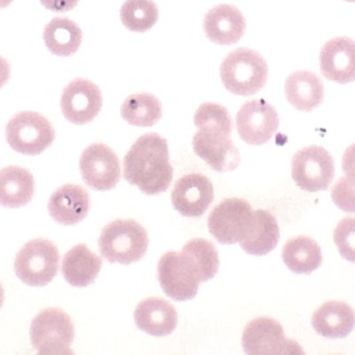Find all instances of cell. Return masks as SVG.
Masks as SVG:
<instances>
[{
    "label": "cell",
    "instance_id": "6da1fadb",
    "mask_svg": "<svg viewBox=\"0 0 355 355\" xmlns=\"http://www.w3.org/2000/svg\"><path fill=\"white\" fill-rule=\"evenodd\" d=\"M198 129L192 140L194 152L217 172H230L240 164V154L231 140L233 123L227 108L205 102L194 115Z\"/></svg>",
    "mask_w": 355,
    "mask_h": 355
},
{
    "label": "cell",
    "instance_id": "7a4b0ae2",
    "mask_svg": "<svg viewBox=\"0 0 355 355\" xmlns=\"http://www.w3.org/2000/svg\"><path fill=\"white\" fill-rule=\"evenodd\" d=\"M124 177L148 195L166 192L174 177L168 141L155 133L139 137L125 156Z\"/></svg>",
    "mask_w": 355,
    "mask_h": 355
},
{
    "label": "cell",
    "instance_id": "3957f363",
    "mask_svg": "<svg viewBox=\"0 0 355 355\" xmlns=\"http://www.w3.org/2000/svg\"><path fill=\"white\" fill-rule=\"evenodd\" d=\"M220 77L227 91L235 95L252 96L266 83L268 67L259 52L250 48H238L221 63Z\"/></svg>",
    "mask_w": 355,
    "mask_h": 355
},
{
    "label": "cell",
    "instance_id": "277c9868",
    "mask_svg": "<svg viewBox=\"0 0 355 355\" xmlns=\"http://www.w3.org/2000/svg\"><path fill=\"white\" fill-rule=\"evenodd\" d=\"M147 231L132 219L114 220L104 227L99 238V250L108 262L130 265L147 254Z\"/></svg>",
    "mask_w": 355,
    "mask_h": 355
},
{
    "label": "cell",
    "instance_id": "5b68a950",
    "mask_svg": "<svg viewBox=\"0 0 355 355\" xmlns=\"http://www.w3.org/2000/svg\"><path fill=\"white\" fill-rule=\"evenodd\" d=\"M74 338V324L70 316L60 308H46L31 322V344L37 354H72L71 345Z\"/></svg>",
    "mask_w": 355,
    "mask_h": 355
},
{
    "label": "cell",
    "instance_id": "8992f818",
    "mask_svg": "<svg viewBox=\"0 0 355 355\" xmlns=\"http://www.w3.org/2000/svg\"><path fill=\"white\" fill-rule=\"evenodd\" d=\"M58 247L49 240L27 242L16 256L15 272L31 287H45L58 274L60 264Z\"/></svg>",
    "mask_w": 355,
    "mask_h": 355
},
{
    "label": "cell",
    "instance_id": "52a82bcc",
    "mask_svg": "<svg viewBox=\"0 0 355 355\" xmlns=\"http://www.w3.org/2000/svg\"><path fill=\"white\" fill-rule=\"evenodd\" d=\"M8 145L19 154L37 156L51 146L55 131L43 115L21 112L8 121L6 129Z\"/></svg>",
    "mask_w": 355,
    "mask_h": 355
},
{
    "label": "cell",
    "instance_id": "ba28073f",
    "mask_svg": "<svg viewBox=\"0 0 355 355\" xmlns=\"http://www.w3.org/2000/svg\"><path fill=\"white\" fill-rule=\"evenodd\" d=\"M254 221V210L246 200L227 198L209 215L208 229L217 242L232 245L248 237Z\"/></svg>",
    "mask_w": 355,
    "mask_h": 355
},
{
    "label": "cell",
    "instance_id": "9c48e42d",
    "mask_svg": "<svg viewBox=\"0 0 355 355\" xmlns=\"http://www.w3.org/2000/svg\"><path fill=\"white\" fill-rule=\"evenodd\" d=\"M292 177L304 191H325L335 177L333 156L320 146L300 150L292 158Z\"/></svg>",
    "mask_w": 355,
    "mask_h": 355
},
{
    "label": "cell",
    "instance_id": "30bf717a",
    "mask_svg": "<svg viewBox=\"0 0 355 355\" xmlns=\"http://www.w3.org/2000/svg\"><path fill=\"white\" fill-rule=\"evenodd\" d=\"M242 347L250 355L304 354L300 344L286 338L283 327L268 317H259L246 325Z\"/></svg>",
    "mask_w": 355,
    "mask_h": 355
},
{
    "label": "cell",
    "instance_id": "8fae6325",
    "mask_svg": "<svg viewBox=\"0 0 355 355\" xmlns=\"http://www.w3.org/2000/svg\"><path fill=\"white\" fill-rule=\"evenodd\" d=\"M79 167L85 183L96 191H110L120 181V160L105 144L89 145L81 156Z\"/></svg>",
    "mask_w": 355,
    "mask_h": 355
},
{
    "label": "cell",
    "instance_id": "7c38bea8",
    "mask_svg": "<svg viewBox=\"0 0 355 355\" xmlns=\"http://www.w3.org/2000/svg\"><path fill=\"white\" fill-rule=\"evenodd\" d=\"M279 125L277 110L262 99L246 102L236 116L238 135L250 145L267 143L277 133Z\"/></svg>",
    "mask_w": 355,
    "mask_h": 355
},
{
    "label": "cell",
    "instance_id": "4fadbf2b",
    "mask_svg": "<svg viewBox=\"0 0 355 355\" xmlns=\"http://www.w3.org/2000/svg\"><path fill=\"white\" fill-rule=\"evenodd\" d=\"M103 104L99 87L91 81L76 79L71 81L60 99V108L67 120L77 125L92 122Z\"/></svg>",
    "mask_w": 355,
    "mask_h": 355
},
{
    "label": "cell",
    "instance_id": "5bb4252c",
    "mask_svg": "<svg viewBox=\"0 0 355 355\" xmlns=\"http://www.w3.org/2000/svg\"><path fill=\"white\" fill-rule=\"evenodd\" d=\"M214 200V188L208 177L198 173L178 179L172 191V204L182 216H202Z\"/></svg>",
    "mask_w": 355,
    "mask_h": 355
},
{
    "label": "cell",
    "instance_id": "9a60e30c",
    "mask_svg": "<svg viewBox=\"0 0 355 355\" xmlns=\"http://www.w3.org/2000/svg\"><path fill=\"white\" fill-rule=\"evenodd\" d=\"M157 272L162 290L172 299L186 302L198 294L200 283L190 272L180 252L164 254L158 263Z\"/></svg>",
    "mask_w": 355,
    "mask_h": 355
},
{
    "label": "cell",
    "instance_id": "2e32d148",
    "mask_svg": "<svg viewBox=\"0 0 355 355\" xmlns=\"http://www.w3.org/2000/svg\"><path fill=\"white\" fill-rule=\"evenodd\" d=\"M320 70L329 81L340 85L355 81V41L338 37L327 42L320 52Z\"/></svg>",
    "mask_w": 355,
    "mask_h": 355
},
{
    "label": "cell",
    "instance_id": "e0dca14e",
    "mask_svg": "<svg viewBox=\"0 0 355 355\" xmlns=\"http://www.w3.org/2000/svg\"><path fill=\"white\" fill-rule=\"evenodd\" d=\"M204 31L208 39L219 45L237 43L245 31L246 22L242 13L232 4H219L207 13Z\"/></svg>",
    "mask_w": 355,
    "mask_h": 355
},
{
    "label": "cell",
    "instance_id": "ac0fdd59",
    "mask_svg": "<svg viewBox=\"0 0 355 355\" xmlns=\"http://www.w3.org/2000/svg\"><path fill=\"white\" fill-rule=\"evenodd\" d=\"M91 200L87 190L80 185H68L58 188L48 202L50 216L62 225H75L89 214Z\"/></svg>",
    "mask_w": 355,
    "mask_h": 355
},
{
    "label": "cell",
    "instance_id": "d6986e66",
    "mask_svg": "<svg viewBox=\"0 0 355 355\" xmlns=\"http://www.w3.org/2000/svg\"><path fill=\"white\" fill-rule=\"evenodd\" d=\"M135 320L141 331L154 337H166L176 329V308L162 298H147L135 308Z\"/></svg>",
    "mask_w": 355,
    "mask_h": 355
},
{
    "label": "cell",
    "instance_id": "ffe728a7",
    "mask_svg": "<svg viewBox=\"0 0 355 355\" xmlns=\"http://www.w3.org/2000/svg\"><path fill=\"white\" fill-rule=\"evenodd\" d=\"M312 325L322 337L344 339L355 329L354 308L338 300L325 302L313 315Z\"/></svg>",
    "mask_w": 355,
    "mask_h": 355
},
{
    "label": "cell",
    "instance_id": "44dd1931",
    "mask_svg": "<svg viewBox=\"0 0 355 355\" xmlns=\"http://www.w3.org/2000/svg\"><path fill=\"white\" fill-rule=\"evenodd\" d=\"M101 268V258L85 244H79L64 254L62 272L73 287L85 288L95 281Z\"/></svg>",
    "mask_w": 355,
    "mask_h": 355
},
{
    "label": "cell",
    "instance_id": "7402d4cb",
    "mask_svg": "<svg viewBox=\"0 0 355 355\" xmlns=\"http://www.w3.org/2000/svg\"><path fill=\"white\" fill-rule=\"evenodd\" d=\"M285 93L288 101L296 110L311 112L322 104L324 85L315 73L297 71L286 81Z\"/></svg>",
    "mask_w": 355,
    "mask_h": 355
},
{
    "label": "cell",
    "instance_id": "603a6c76",
    "mask_svg": "<svg viewBox=\"0 0 355 355\" xmlns=\"http://www.w3.org/2000/svg\"><path fill=\"white\" fill-rule=\"evenodd\" d=\"M35 194V179L27 169L10 166L0 170V206L18 208L26 206Z\"/></svg>",
    "mask_w": 355,
    "mask_h": 355
},
{
    "label": "cell",
    "instance_id": "cb8c5ba5",
    "mask_svg": "<svg viewBox=\"0 0 355 355\" xmlns=\"http://www.w3.org/2000/svg\"><path fill=\"white\" fill-rule=\"evenodd\" d=\"M180 254L200 283L210 281L218 272V254L212 242L200 238L190 240Z\"/></svg>",
    "mask_w": 355,
    "mask_h": 355
},
{
    "label": "cell",
    "instance_id": "d4e9b609",
    "mask_svg": "<svg viewBox=\"0 0 355 355\" xmlns=\"http://www.w3.org/2000/svg\"><path fill=\"white\" fill-rule=\"evenodd\" d=\"M282 258L286 266L296 274H311L322 264V252L312 238L306 236L288 240L284 245Z\"/></svg>",
    "mask_w": 355,
    "mask_h": 355
},
{
    "label": "cell",
    "instance_id": "484cf974",
    "mask_svg": "<svg viewBox=\"0 0 355 355\" xmlns=\"http://www.w3.org/2000/svg\"><path fill=\"white\" fill-rule=\"evenodd\" d=\"M279 241V227L277 219L268 210H254V221L250 233L240 242L246 254L266 256L277 247Z\"/></svg>",
    "mask_w": 355,
    "mask_h": 355
},
{
    "label": "cell",
    "instance_id": "4316f807",
    "mask_svg": "<svg viewBox=\"0 0 355 355\" xmlns=\"http://www.w3.org/2000/svg\"><path fill=\"white\" fill-rule=\"evenodd\" d=\"M43 39L52 54L70 56L80 47L83 31L74 21L66 17H56L46 25Z\"/></svg>",
    "mask_w": 355,
    "mask_h": 355
},
{
    "label": "cell",
    "instance_id": "83f0119b",
    "mask_svg": "<svg viewBox=\"0 0 355 355\" xmlns=\"http://www.w3.org/2000/svg\"><path fill=\"white\" fill-rule=\"evenodd\" d=\"M121 115L129 124L151 127L162 118V102L153 94H133L125 99Z\"/></svg>",
    "mask_w": 355,
    "mask_h": 355
},
{
    "label": "cell",
    "instance_id": "f1b7e54d",
    "mask_svg": "<svg viewBox=\"0 0 355 355\" xmlns=\"http://www.w3.org/2000/svg\"><path fill=\"white\" fill-rule=\"evenodd\" d=\"M124 26L135 33H145L156 24L159 16L153 0H126L120 10Z\"/></svg>",
    "mask_w": 355,
    "mask_h": 355
},
{
    "label": "cell",
    "instance_id": "f546056e",
    "mask_svg": "<svg viewBox=\"0 0 355 355\" xmlns=\"http://www.w3.org/2000/svg\"><path fill=\"white\" fill-rule=\"evenodd\" d=\"M334 242L344 260L355 263V217L340 221L334 231Z\"/></svg>",
    "mask_w": 355,
    "mask_h": 355
},
{
    "label": "cell",
    "instance_id": "4dcf8cb0",
    "mask_svg": "<svg viewBox=\"0 0 355 355\" xmlns=\"http://www.w3.org/2000/svg\"><path fill=\"white\" fill-rule=\"evenodd\" d=\"M331 199L340 210L355 213V183L348 177H341L331 189Z\"/></svg>",
    "mask_w": 355,
    "mask_h": 355
},
{
    "label": "cell",
    "instance_id": "1f68e13d",
    "mask_svg": "<svg viewBox=\"0 0 355 355\" xmlns=\"http://www.w3.org/2000/svg\"><path fill=\"white\" fill-rule=\"evenodd\" d=\"M47 10L56 13H64L76 8L79 0H40Z\"/></svg>",
    "mask_w": 355,
    "mask_h": 355
},
{
    "label": "cell",
    "instance_id": "d6a6232c",
    "mask_svg": "<svg viewBox=\"0 0 355 355\" xmlns=\"http://www.w3.org/2000/svg\"><path fill=\"white\" fill-rule=\"evenodd\" d=\"M342 168L346 177L355 183V143L346 149L343 156Z\"/></svg>",
    "mask_w": 355,
    "mask_h": 355
},
{
    "label": "cell",
    "instance_id": "836d02e7",
    "mask_svg": "<svg viewBox=\"0 0 355 355\" xmlns=\"http://www.w3.org/2000/svg\"><path fill=\"white\" fill-rule=\"evenodd\" d=\"M10 75V66L6 58L0 56V89L8 83Z\"/></svg>",
    "mask_w": 355,
    "mask_h": 355
},
{
    "label": "cell",
    "instance_id": "e575fe53",
    "mask_svg": "<svg viewBox=\"0 0 355 355\" xmlns=\"http://www.w3.org/2000/svg\"><path fill=\"white\" fill-rule=\"evenodd\" d=\"M14 0H0V8H6L10 6Z\"/></svg>",
    "mask_w": 355,
    "mask_h": 355
},
{
    "label": "cell",
    "instance_id": "d590c367",
    "mask_svg": "<svg viewBox=\"0 0 355 355\" xmlns=\"http://www.w3.org/2000/svg\"><path fill=\"white\" fill-rule=\"evenodd\" d=\"M3 302H4V290H3V288H2L1 283H0V308H1V306H3Z\"/></svg>",
    "mask_w": 355,
    "mask_h": 355
},
{
    "label": "cell",
    "instance_id": "8d00e7d4",
    "mask_svg": "<svg viewBox=\"0 0 355 355\" xmlns=\"http://www.w3.org/2000/svg\"><path fill=\"white\" fill-rule=\"evenodd\" d=\"M345 1H348V2H355V0H345Z\"/></svg>",
    "mask_w": 355,
    "mask_h": 355
}]
</instances>
